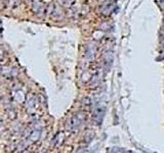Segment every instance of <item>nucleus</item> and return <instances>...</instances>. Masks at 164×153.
Returning <instances> with one entry per match:
<instances>
[{"instance_id": "obj_1", "label": "nucleus", "mask_w": 164, "mask_h": 153, "mask_svg": "<svg viewBox=\"0 0 164 153\" xmlns=\"http://www.w3.org/2000/svg\"><path fill=\"white\" fill-rule=\"evenodd\" d=\"M39 136H40V131H39V130H33V131L31 132V134H30L29 140L31 142H35V141H37V140L39 139Z\"/></svg>"}, {"instance_id": "obj_2", "label": "nucleus", "mask_w": 164, "mask_h": 153, "mask_svg": "<svg viewBox=\"0 0 164 153\" xmlns=\"http://www.w3.org/2000/svg\"><path fill=\"white\" fill-rule=\"evenodd\" d=\"M104 115V110L103 109H98L94 113V119H96V123H100L102 119H103Z\"/></svg>"}]
</instances>
